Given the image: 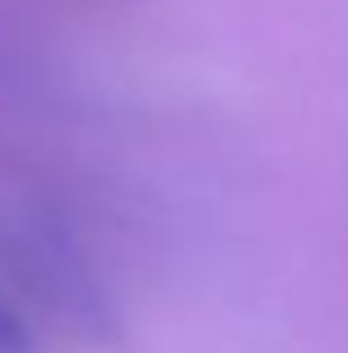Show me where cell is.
Listing matches in <instances>:
<instances>
[{
    "mask_svg": "<svg viewBox=\"0 0 348 353\" xmlns=\"http://www.w3.org/2000/svg\"><path fill=\"white\" fill-rule=\"evenodd\" d=\"M0 353H32V336H27L23 318L0 300Z\"/></svg>",
    "mask_w": 348,
    "mask_h": 353,
    "instance_id": "1",
    "label": "cell"
}]
</instances>
